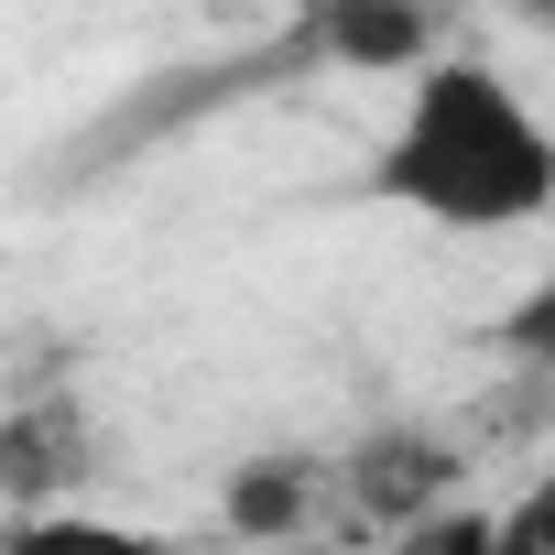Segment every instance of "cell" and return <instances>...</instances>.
Masks as SVG:
<instances>
[{
    "instance_id": "cell-2",
    "label": "cell",
    "mask_w": 555,
    "mask_h": 555,
    "mask_svg": "<svg viewBox=\"0 0 555 555\" xmlns=\"http://www.w3.org/2000/svg\"><path fill=\"white\" fill-rule=\"evenodd\" d=\"M327 501H338L349 522L403 533V522H425V512L468 501V447H457V436H436V425H371L349 457H327Z\"/></svg>"
},
{
    "instance_id": "cell-1",
    "label": "cell",
    "mask_w": 555,
    "mask_h": 555,
    "mask_svg": "<svg viewBox=\"0 0 555 555\" xmlns=\"http://www.w3.org/2000/svg\"><path fill=\"white\" fill-rule=\"evenodd\" d=\"M371 196L425 218V229H457V240L533 229L555 207V142L501 66L436 55V66H414V99L371 164Z\"/></svg>"
},
{
    "instance_id": "cell-8",
    "label": "cell",
    "mask_w": 555,
    "mask_h": 555,
    "mask_svg": "<svg viewBox=\"0 0 555 555\" xmlns=\"http://www.w3.org/2000/svg\"><path fill=\"white\" fill-rule=\"evenodd\" d=\"M272 555H349V544H317V533H306V544H272Z\"/></svg>"
},
{
    "instance_id": "cell-9",
    "label": "cell",
    "mask_w": 555,
    "mask_h": 555,
    "mask_svg": "<svg viewBox=\"0 0 555 555\" xmlns=\"http://www.w3.org/2000/svg\"><path fill=\"white\" fill-rule=\"evenodd\" d=\"M501 12H522V23H544V12H555V0H501Z\"/></svg>"
},
{
    "instance_id": "cell-7",
    "label": "cell",
    "mask_w": 555,
    "mask_h": 555,
    "mask_svg": "<svg viewBox=\"0 0 555 555\" xmlns=\"http://www.w3.org/2000/svg\"><path fill=\"white\" fill-rule=\"evenodd\" d=\"M392 555H501V512H479V501H447V512L403 522V533H392Z\"/></svg>"
},
{
    "instance_id": "cell-3",
    "label": "cell",
    "mask_w": 555,
    "mask_h": 555,
    "mask_svg": "<svg viewBox=\"0 0 555 555\" xmlns=\"http://www.w3.org/2000/svg\"><path fill=\"white\" fill-rule=\"evenodd\" d=\"M447 0H295V44L306 66H349V77H414L436 66Z\"/></svg>"
},
{
    "instance_id": "cell-6",
    "label": "cell",
    "mask_w": 555,
    "mask_h": 555,
    "mask_svg": "<svg viewBox=\"0 0 555 555\" xmlns=\"http://www.w3.org/2000/svg\"><path fill=\"white\" fill-rule=\"evenodd\" d=\"M0 555H175V533L153 522H109V512H23L12 533H0Z\"/></svg>"
},
{
    "instance_id": "cell-5",
    "label": "cell",
    "mask_w": 555,
    "mask_h": 555,
    "mask_svg": "<svg viewBox=\"0 0 555 555\" xmlns=\"http://www.w3.org/2000/svg\"><path fill=\"white\" fill-rule=\"evenodd\" d=\"M88 403H23L0 414V501L12 512H66V490H88Z\"/></svg>"
},
{
    "instance_id": "cell-4",
    "label": "cell",
    "mask_w": 555,
    "mask_h": 555,
    "mask_svg": "<svg viewBox=\"0 0 555 555\" xmlns=\"http://www.w3.org/2000/svg\"><path fill=\"white\" fill-rule=\"evenodd\" d=\"M317 512H327V457L317 447H261V457H240L229 479H218V522L240 533V544H306L317 533Z\"/></svg>"
},
{
    "instance_id": "cell-10",
    "label": "cell",
    "mask_w": 555,
    "mask_h": 555,
    "mask_svg": "<svg viewBox=\"0 0 555 555\" xmlns=\"http://www.w3.org/2000/svg\"><path fill=\"white\" fill-rule=\"evenodd\" d=\"M240 12H295V0H240Z\"/></svg>"
}]
</instances>
